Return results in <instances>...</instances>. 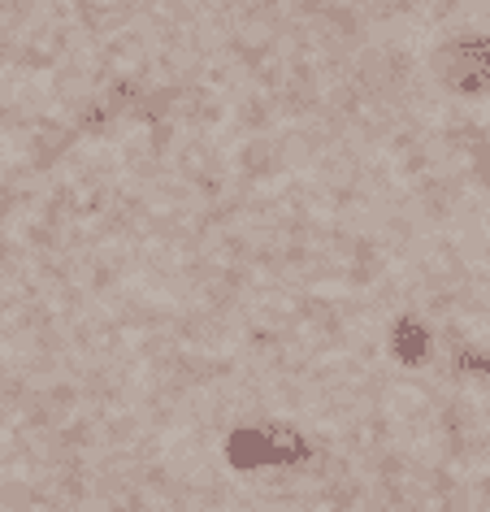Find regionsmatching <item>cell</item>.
Listing matches in <instances>:
<instances>
[{"label": "cell", "instance_id": "7a4b0ae2", "mask_svg": "<svg viewBox=\"0 0 490 512\" xmlns=\"http://www.w3.org/2000/svg\"><path fill=\"white\" fill-rule=\"evenodd\" d=\"M434 74L460 96H490V35H456L434 53Z\"/></svg>", "mask_w": 490, "mask_h": 512}, {"label": "cell", "instance_id": "3957f363", "mask_svg": "<svg viewBox=\"0 0 490 512\" xmlns=\"http://www.w3.org/2000/svg\"><path fill=\"white\" fill-rule=\"evenodd\" d=\"M391 352L404 365H425L430 361V330H425L417 317H399V326L391 335Z\"/></svg>", "mask_w": 490, "mask_h": 512}, {"label": "cell", "instance_id": "6da1fadb", "mask_svg": "<svg viewBox=\"0 0 490 512\" xmlns=\"http://www.w3.org/2000/svg\"><path fill=\"white\" fill-rule=\"evenodd\" d=\"M226 460L243 473L265 469V465H304L313 460V443L304 439L295 426H243L226 439Z\"/></svg>", "mask_w": 490, "mask_h": 512}]
</instances>
